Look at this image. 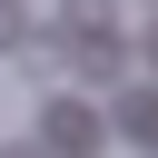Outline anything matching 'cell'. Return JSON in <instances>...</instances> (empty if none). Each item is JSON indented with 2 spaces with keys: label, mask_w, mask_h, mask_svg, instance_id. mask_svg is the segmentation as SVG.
<instances>
[{
  "label": "cell",
  "mask_w": 158,
  "mask_h": 158,
  "mask_svg": "<svg viewBox=\"0 0 158 158\" xmlns=\"http://www.w3.org/2000/svg\"><path fill=\"white\" fill-rule=\"evenodd\" d=\"M30 138H40L49 158H89V148H109V118H99V109H79V99H49Z\"/></svg>",
  "instance_id": "obj_1"
},
{
  "label": "cell",
  "mask_w": 158,
  "mask_h": 158,
  "mask_svg": "<svg viewBox=\"0 0 158 158\" xmlns=\"http://www.w3.org/2000/svg\"><path fill=\"white\" fill-rule=\"evenodd\" d=\"M118 109H109V128L118 138H138V148H158V89H109Z\"/></svg>",
  "instance_id": "obj_2"
},
{
  "label": "cell",
  "mask_w": 158,
  "mask_h": 158,
  "mask_svg": "<svg viewBox=\"0 0 158 158\" xmlns=\"http://www.w3.org/2000/svg\"><path fill=\"white\" fill-rule=\"evenodd\" d=\"M0 49H30V10L20 0H0Z\"/></svg>",
  "instance_id": "obj_3"
},
{
  "label": "cell",
  "mask_w": 158,
  "mask_h": 158,
  "mask_svg": "<svg viewBox=\"0 0 158 158\" xmlns=\"http://www.w3.org/2000/svg\"><path fill=\"white\" fill-rule=\"evenodd\" d=\"M0 158H49V148H40V138H10V148H0Z\"/></svg>",
  "instance_id": "obj_4"
},
{
  "label": "cell",
  "mask_w": 158,
  "mask_h": 158,
  "mask_svg": "<svg viewBox=\"0 0 158 158\" xmlns=\"http://www.w3.org/2000/svg\"><path fill=\"white\" fill-rule=\"evenodd\" d=\"M148 69H158V20H148Z\"/></svg>",
  "instance_id": "obj_5"
}]
</instances>
